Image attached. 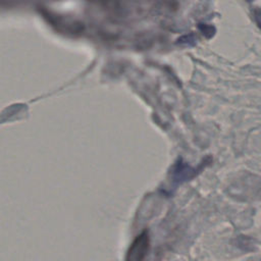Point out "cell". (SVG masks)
<instances>
[{"label":"cell","mask_w":261,"mask_h":261,"mask_svg":"<svg viewBox=\"0 0 261 261\" xmlns=\"http://www.w3.org/2000/svg\"><path fill=\"white\" fill-rule=\"evenodd\" d=\"M149 251V237L146 231L138 236L132 243L125 261H145Z\"/></svg>","instance_id":"obj_2"},{"label":"cell","mask_w":261,"mask_h":261,"mask_svg":"<svg viewBox=\"0 0 261 261\" xmlns=\"http://www.w3.org/2000/svg\"><path fill=\"white\" fill-rule=\"evenodd\" d=\"M200 30L203 32V34L207 37H211L213 35V32H214V28L211 27V25H208V24H200L199 25Z\"/></svg>","instance_id":"obj_3"},{"label":"cell","mask_w":261,"mask_h":261,"mask_svg":"<svg viewBox=\"0 0 261 261\" xmlns=\"http://www.w3.org/2000/svg\"><path fill=\"white\" fill-rule=\"evenodd\" d=\"M205 165H206V162L200 164L197 167H192L186 162H184L181 159H179L171 169V177H172L173 184L178 185L184 181L190 180L195 175H197Z\"/></svg>","instance_id":"obj_1"},{"label":"cell","mask_w":261,"mask_h":261,"mask_svg":"<svg viewBox=\"0 0 261 261\" xmlns=\"http://www.w3.org/2000/svg\"><path fill=\"white\" fill-rule=\"evenodd\" d=\"M253 17H254V20L257 23L258 28L261 30V8L256 7L253 10Z\"/></svg>","instance_id":"obj_4"}]
</instances>
